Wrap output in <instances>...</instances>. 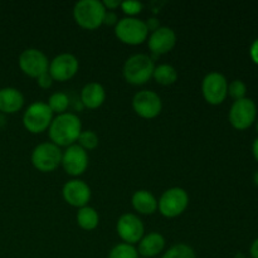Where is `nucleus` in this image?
<instances>
[{"instance_id": "1", "label": "nucleus", "mask_w": 258, "mask_h": 258, "mask_svg": "<svg viewBox=\"0 0 258 258\" xmlns=\"http://www.w3.org/2000/svg\"><path fill=\"white\" fill-rule=\"evenodd\" d=\"M82 133V122L80 117L73 112H64L53 117L48 128L50 143L57 146H68L77 144Z\"/></svg>"}, {"instance_id": "2", "label": "nucleus", "mask_w": 258, "mask_h": 258, "mask_svg": "<svg viewBox=\"0 0 258 258\" xmlns=\"http://www.w3.org/2000/svg\"><path fill=\"white\" fill-rule=\"evenodd\" d=\"M106 9L98 0H81L73 8V18L81 28L95 30L103 24Z\"/></svg>"}, {"instance_id": "3", "label": "nucleus", "mask_w": 258, "mask_h": 258, "mask_svg": "<svg viewBox=\"0 0 258 258\" xmlns=\"http://www.w3.org/2000/svg\"><path fill=\"white\" fill-rule=\"evenodd\" d=\"M155 64L150 55L138 53L126 59L123 64V77L130 85H145L153 77Z\"/></svg>"}, {"instance_id": "4", "label": "nucleus", "mask_w": 258, "mask_h": 258, "mask_svg": "<svg viewBox=\"0 0 258 258\" xmlns=\"http://www.w3.org/2000/svg\"><path fill=\"white\" fill-rule=\"evenodd\" d=\"M115 34L120 42L128 45L143 44L149 38V29L145 20L138 18H122L115 25Z\"/></svg>"}, {"instance_id": "5", "label": "nucleus", "mask_w": 258, "mask_h": 258, "mask_svg": "<svg viewBox=\"0 0 258 258\" xmlns=\"http://www.w3.org/2000/svg\"><path fill=\"white\" fill-rule=\"evenodd\" d=\"M52 110L47 102L37 101L32 105L28 106L23 115V125L29 133L32 134H42L49 128L50 123L53 121Z\"/></svg>"}, {"instance_id": "6", "label": "nucleus", "mask_w": 258, "mask_h": 258, "mask_svg": "<svg viewBox=\"0 0 258 258\" xmlns=\"http://www.w3.org/2000/svg\"><path fill=\"white\" fill-rule=\"evenodd\" d=\"M63 151L53 143H42L32 151V164L42 173H52L62 164Z\"/></svg>"}, {"instance_id": "7", "label": "nucleus", "mask_w": 258, "mask_h": 258, "mask_svg": "<svg viewBox=\"0 0 258 258\" xmlns=\"http://www.w3.org/2000/svg\"><path fill=\"white\" fill-rule=\"evenodd\" d=\"M189 206V196L185 189L174 186L161 194L158 209L166 218H175L183 214Z\"/></svg>"}, {"instance_id": "8", "label": "nucleus", "mask_w": 258, "mask_h": 258, "mask_svg": "<svg viewBox=\"0 0 258 258\" xmlns=\"http://www.w3.org/2000/svg\"><path fill=\"white\" fill-rule=\"evenodd\" d=\"M202 92L209 105H221L228 96V81L219 72L208 73L202 82Z\"/></svg>"}, {"instance_id": "9", "label": "nucleus", "mask_w": 258, "mask_h": 258, "mask_svg": "<svg viewBox=\"0 0 258 258\" xmlns=\"http://www.w3.org/2000/svg\"><path fill=\"white\" fill-rule=\"evenodd\" d=\"M133 108L140 117L155 118L163 110V101L156 92L150 90H143L135 93L133 98Z\"/></svg>"}, {"instance_id": "10", "label": "nucleus", "mask_w": 258, "mask_h": 258, "mask_svg": "<svg viewBox=\"0 0 258 258\" xmlns=\"http://www.w3.org/2000/svg\"><path fill=\"white\" fill-rule=\"evenodd\" d=\"M18 63L23 73L32 78H38L40 75L48 72V68H49L48 57L37 48H28L23 50L19 55Z\"/></svg>"}, {"instance_id": "11", "label": "nucleus", "mask_w": 258, "mask_h": 258, "mask_svg": "<svg viewBox=\"0 0 258 258\" xmlns=\"http://www.w3.org/2000/svg\"><path fill=\"white\" fill-rule=\"evenodd\" d=\"M257 107L251 98L234 101L229 110V122L237 130H246L256 120Z\"/></svg>"}, {"instance_id": "12", "label": "nucleus", "mask_w": 258, "mask_h": 258, "mask_svg": "<svg viewBox=\"0 0 258 258\" xmlns=\"http://www.w3.org/2000/svg\"><path fill=\"white\" fill-rule=\"evenodd\" d=\"M116 231L123 243L136 244L141 241L145 234V227L139 216L134 213H126L118 218Z\"/></svg>"}, {"instance_id": "13", "label": "nucleus", "mask_w": 258, "mask_h": 258, "mask_svg": "<svg viewBox=\"0 0 258 258\" xmlns=\"http://www.w3.org/2000/svg\"><path fill=\"white\" fill-rule=\"evenodd\" d=\"M78 68H80V62L75 54L60 53L49 62L48 72L50 73L54 81L66 82L77 75Z\"/></svg>"}, {"instance_id": "14", "label": "nucleus", "mask_w": 258, "mask_h": 258, "mask_svg": "<svg viewBox=\"0 0 258 258\" xmlns=\"http://www.w3.org/2000/svg\"><path fill=\"white\" fill-rule=\"evenodd\" d=\"M66 173L71 176H80L88 168V154L78 144L71 145L63 151L62 164Z\"/></svg>"}, {"instance_id": "15", "label": "nucleus", "mask_w": 258, "mask_h": 258, "mask_svg": "<svg viewBox=\"0 0 258 258\" xmlns=\"http://www.w3.org/2000/svg\"><path fill=\"white\" fill-rule=\"evenodd\" d=\"M91 194L92 191L88 184L81 179H71L63 185L62 189V196L66 203L78 209L88 206Z\"/></svg>"}, {"instance_id": "16", "label": "nucleus", "mask_w": 258, "mask_h": 258, "mask_svg": "<svg viewBox=\"0 0 258 258\" xmlns=\"http://www.w3.org/2000/svg\"><path fill=\"white\" fill-rule=\"evenodd\" d=\"M175 44L176 34L169 27H159L158 29L151 32L148 40L149 49L156 55L166 54L175 47Z\"/></svg>"}, {"instance_id": "17", "label": "nucleus", "mask_w": 258, "mask_h": 258, "mask_svg": "<svg viewBox=\"0 0 258 258\" xmlns=\"http://www.w3.org/2000/svg\"><path fill=\"white\" fill-rule=\"evenodd\" d=\"M106 100V91L98 82H90L81 90L80 101L83 107L96 110L101 107Z\"/></svg>"}, {"instance_id": "18", "label": "nucleus", "mask_w": 258, "mask_h": 258, "mask_svg": "<svg viewBox=\"0 0 258 258\" xmlns=\"http://www.w3.org/2000/svg\"><path fill=\"white\" fill-rule=\"evenodd\" d=\"M164 248H165V238L163 234L158 232H151V233L144 234L136 249L141 257L151 258L160 254Z\"/></svg>"}, {"instance_id": "19", "label": "nucleus", "mask_w": 258, "mask_h": 258, "mask_svg": "<svg viewBox=\"0 0 258 258\" xmlns=\"http://www.w3.org/2000/svg\"><path fill=\"white\" fill-rule=\"evenodd\" d=\"M24 106V96L18 88L5 87L0 90V112L15 113Z\"/></svg>"}, {"instance_id": "20", "label": "nucleus", "mask_w": 258, "mask_h": 258, "mask_svg": "<svg viewBox=\"0 0 258 258\" xmlns=\"http://www.w3.org/2000/svg\"><path fill=\"white\" fill-rule=\"evenodd\" d=\"M131 203L138 213L145 214V216H150L158 211V199L151 191L145 190V189L135 191L131 198Z\"/></svg>"}, {"instance_id": "21", "label": "nucleus", "mask_w": 258, "mask_h": 258, "mask_svg": "<svg viewBox=\"0 0 258 258\" xmlns=\"http://www.w3.org/2000/svg\"><path fill=\"white\" fill-rule=\"evenodd\" d=\"M98 223H100V216L95 208L86 206L78 209L77 224L83 231H93L97 228Z\"/></svg>"}, {"instance_id": "22", "label": "nucleus", "mask_w": 258, "mask_h": 258, "mask_svg": "<svg viewBox=\"0 0 258 258\" xmlns=\"http://www.w3.org/2000/svg\"><path fill=\"white\" fill-rule=\"evenodd\" d=\"M153 77L159 85L161 86H170L176 82L178 80V71L171 64L164 63V64L156 66L154 70Z\"/></svg>"}, {"instance_id": "23", "label": "nucleus", "mask_w": 258, "mask_h": 258, "mask_svg": "<svg viewBox=\"0 0 258 258\" xmlns=\"http://www.w3.org/2000/svg\"><path fill=\"white\" fill-rule=\"evenodd\" d=\"M47 105L49 106V108L52 110L53 113L60 115V113L67 112L68 107H70L71 105V100L70 97H68L67 93L54 92L50 95L49 98H48Z\"/></svg>"}, {"instance_id": "24", "label": "nucleus", "mask_w": 258, "mask_h": 258, "mask_svg": "<svg viewBox=\"0 0 258 258\" xmlns=\"http://www.w3.org/2000/svg\"><path fill=\"white\" fill-rule=\"evenodd\" d=\"M161 258H197L196 252L189 244L178 243L168 249Z\"/></svg>"}, {"instance_id": "25", "label": "nucleus", "mask_w": 258, "mask_h": 258, "mask_svg": "<svg viewBox=\"0 0 258 258\" xmlns=\"http://www.w3.org/2000/svg\"><path fill=\"white\" fill-rule=\"evenodd\" d=\"M107 258H139L138 249L128 243H118L108 253Z\"/></svg>"}, {"instance_id": "26", "label": "nucleus", "mask_w": 258, "mask_h": 258, "mask_svg": "<svg viewBox=\"0 0 258 258\" xmlns=\"http://www.w3.org/2000/svg\"><path fill=\"white\" fill-rule=\"evenodd\" d=\"M98 143H100V140H98V135L92 130H86V131L82 130V133H81L80 138H78V141H77L78 145L86 151L93 150V149L97 148Z\"/></svg>"}, {"instance_id": "27", "label": "nucleus", "mask_w": 258, "mask_h": 258, "mask_svg": "<svg viewBox=\"0 0 258 258\" xmlns=\"http://www.w3.org/2000/svg\"><path fill=\"white\" fill-rule=\"evenodd\" d=\"M247 87L241 80H234L231 83H228V95L233 98L234 101L242 100L246 97Z\"/></svg>"}, {"instance_id": "28", "label": "nucleus", "mask_w": 258, "mask_h": 258, "mask_svg": "<svg viewBox=\"0 0 258 258\" xmlns=\"http://www.w3.org/2000/svg\"><path fill=\"white\" fill-rule=\"evenodd\" d=\"M120 8L122 9V12L125 13L127 17L135 18V15H138L139 13L143 12L144 4L141 2H134V0H128V2L121 3Z\"/></svg>"}, {"instance_id": "29", "label": "nucleus", "mask_w": 258, "mask_h": 258, "mask_svg": "<svg viewBox=\"0 0 258 258\" xmlns=\"http://www.w3.org/2000/svg\"><path fill=\"white\" fill-rule=\"evenodd\" d=\"M53 82H54V80H53V77L50 76L49 72L43 73V75H40L39 77L37 78L38 86H39L40 88H44V90H48V88L52 87Z\"/></svg>"}, {"instance_id": "30", "label": "nucleus", "mask_w": 258, "mask_h": 258, "mask_svg": "<svg viewBox=\"0 0 258 258\" xmlns=\"http://www.w3.org/2000/svg\"><path fill=\"white\" fill-rule=\"evenodd\" d=\"M118 22V18L117 14L115 12H108L106 10V14H105V19H103V24H107V25H116Z\"/></svg>"}, {"instance_id": "31", "label": "nucleus", "mask_w": 258, "mask_h": 258, "mask_svg": "<svg viewBox=\"0 0 258 258\" xmlns=\"http://www.w3.org/2000/svg\"><path fill=\"white\" fill-rule=\"evenodd\" d=\"M102 4L106 10H108V12H115V9L120 8L121 2H118V0H105V2H102Z\"/></svg>"}, {"instance_id": "32", "label": "nucleus", "mask_w": 258, "mask_h": 258, "mask_svg": "<svg viewBox=\"0 0 258 258\" xmlns=\"http://www.w3.org/2000/svg\"><path fill=\"white\" fill-rule=\"evenodd\" d=\"M249 54H251L252 60H253L256 64H258V39H256L252 43L251 49H249Z\"/></svg>"}, {"instance_id": "33", "label": "nucleus", "mask_w": 258, "mask_h": 258, "mask_svg": "<svg viewBox=\"0 0 258 258\" xmlns=\"http://www.w3.org/2000/svg\"><path fill=\"white\" fill-rule=\"evenodd\" d=\"M145 23H146V27H148L149 32H154V30H156L159 27H160V24H159V20L156 19V18H149Z\"/></svg>"}, {"instance_id": "34", "label": "nucleus", "mask_w": 258, "mask_h": 258, "mask_svg": "<svg viewBox=\"0 0 258 258\" xmlns=\"http://www.w3.org/2000/svg\"><path fill=\"white\" fill-rule=\"evenodd\" d=\"M249 253H251L252 258H258V238L254 239L253 243L251 244V248H249Z\"/></svg>"}, {"instance_id": "35", "label": "nucleus", "mask_w": 258, "mask_h": 258, "mask_svg": "<svg viewBox=\"0 0 258 258\" xmlns=\"http://www.w3.org/2000/svg\"><path fill=\"white\" fill-rule=\"evenodd\" d=\"M252 151H253V156L256 158V160L258 161V138L254 140L253 145H252Z\"/></svg>"}, {"instance_id": "36", "label": "nucleus", "mask_w": 258, "mask_h": 258, "mask_svg": "<svg viewBox=\"0 0 258 258\" xmlns=\"http://www.w3.org/2000/svg\"><path fill=\"white\" fill-rule=\"evenodd\" d=\"M253 181H254V184H256V185L258 186V170L256 171V173H254V175H253Z\"/></svg>"}, {"instance_id": "37", "label": "nucleus", "mask_w": 258, "mask_h": 258, "mask_svg": "<svg viewBox=\"0 0 258 258\" xmlns=\"http://www.w3.org/2000/svg\"><path fill=\"white\" fill-rule=\"evenodd\" d=\"M256 130H257V133H258V121H257V123H256Z\"/></svg>"}, {"instance_id": "38", "label": "nucleus", "mask_w": 258, "mask_h": 258, "mask_svg": "<svg viewBox=\"0 0 258 258\" xmlns=\"http://www.w3.org/2000/svg\"><path fill=\"white\" fill-rule=\"evenodd\" d=\"M139 258H144V257H139Z\"/></svg>"}]
</instances>
